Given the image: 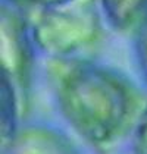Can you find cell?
<instances>
[{"label": "cell", "instance_id": "cell-1", "mask_svg": "<svg viewBox=\"0 0 147 154\" xmlns=\"http://www.w3.org/2000/svg\"><path fill=\"white\" fill-rule=\"evenodd\" d=\"M49 81L63 119L94 147L122 134L137 107L128 82L100 65L77 57H52Z\"/></svg>", "mask_w": 147, "mask_h": 154}, {"label": "cell", "instance_id": "cell-2", "mask_svg": "<svg viewBox=\"0 0 147 154\" xmlns=\"http://www.w3.org/2000/svg\"><path fill=\"white\" fill-rule=\"evenodd\" d=\"M34 44L50 57H71L100 34L97 0H61L34 8L28 19Z\"/></svg>", "mask_w": 147, "mask_h": 154}, {"label": "cell", "instance_id": "cell-3", "mask_svg": "<svg viewBox=\"0 0 147 154\" xmlns=\"http://www.w3.org/2000/svg\"><path fill=\"white\" fill-rule=\"evenodd\" d=\"M34 40L28 19L21 15L19 8L5 3L2 8V75L13 84L19 98V106L25 112L33 69Z\"/></svg>", "mask_w": 147, "mask_h": 154}, {"label": "cell", "instance_id": "cell-4", "mask_svg": "<svg viewBox=\"0 0 147 154\" xmlns=\"http://www.w3.org/2000/svg\"><path fill=\"white\" fill-rule=\"evenodd\" d=\"M71 140L61 131L30 126L18 129L9 153H74Z\"/></svg>", "mask_w": 147, "mask_h": 154}, {"label": "cell", "instance_id": "cell-5", "mask_svg": "<svg viewBox=\"0 0 147 154\" xmlns=\"http://www.w3.org/2000/svg\"><path fill=\"white\" fill-rule=\"evenodd\" d=\"M0 107H2V145L3 151H9L13 140L18 132V116L21 113L19 98L16 94V90L13 84L9 81L8 76L2 75V98H0Z\"/></svg>", "mask_w": 147, "mask_h": 154}, {"label": "cell", "instance_id": "cell-6", "mask_svg": "<svg viewBox=\"0 0 147 154\" xmlns=\"http://www.w3.org/2000/svg\"><path fill=\"white\" fill-rule=\"evenodd\" d=\"M109 24L116 29L135 28L147 11V0H100Z\"/></svg>", "mask_w": 147, "mask_h": 154}, {"label": "cell", "instance_id": "cell-7", "mask_svg": "<svg viewBox=\"0 0 147 154\" xmlns=\"http://www.w3.org/2000/svg\"><path fill=\"white\" fill-rule=\"evenodd\" d=\"M135 56L141 72V76L147 84V11L135 26Z\"/></svg>", "mask_w": 147, "mask_h": 154}, {"label": "cell", "instance_id": "cell-8", "mask_svg": "<svg viewBox=\"0 0 147 154\" xmlns=\"http://www.w3.org/2000/svg\"><path fill=\"white\" fill-rule=\"evenodd\" d=\"M133 150L135 153L147 154V109L138 119L137 128L133 135Z\"/></svg>", "mask_w": 147, "mask_h": 154}, {"label": "cell", "instance_id": "cell-9", "mask_svg": "<svg viewBox=\"0 0 147 154\" xmlns=\"http://www.w3.org/2000/svg\"><path fill=\"white\" fill-rule=\"evenodd\" d=\"M5 3H9L15 8H30V9H34V8H40V6H46V5H52V3H56V2H61V0H3Z\"/></svg>", "mask_w": 147, "mask_h": 154}]
</instances>
